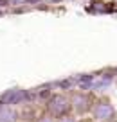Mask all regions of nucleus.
Segmentation results:
<instances>
[{
	"label": "nucleus",
	"instance_id": "7ed1b4c3",
	"mask_svg": "<svg viewBox=\"0 0 117 122\" xmlns=\"http://www.w3.org/2000/svg\"><path fill=\"white\" fill-rule=\"evenodd\" d=\"M112 113H113V110L108 106V104H101V106L97 108V111H95V115H97L99 118H103V117H112Z\"/></svg>",
	"mask_w": 117,
	"mask_h": 122
},
{
	"label": "nucleus",
	"instance_id": "f257e3e1",
	"mask_svg": "<svg viewBox=\"0 0 117 122\" xmlns=\"http://www.w3.org/2000/svg\"><path fill=\"white\" fill-rule=\"evenodd\" d=\"M50 110L54 111V113H63V111H67L68 110V106H67V101L65 99H61V97H54L52 99V102H50Z\"/></svg>",
	"mask_w": 117,
	"mask_h": 122
},
{
	"label": "nucleus",
	"instance_id": "f03ea898",
	"mask_svg": "<svg viewBox=\"0 0 117 122\" xmlns=\"http://www.w3.org/2000/svg\"><path fill=\"white\" fill-rule=\"evenodd\" d=\"M13 120H15L13 111L6 106H0V122H13Z\"/></svg>",
	"mask_w": 117,
	"mask_h": 122
},
{
	"label": "nucleus",
	"instance_id": "20e7f679",
	"mask_svg": "<svg viewBox=\"0 0 117 122\" xmlns=\"http://www.w3.org/2000/svg\"><path fill=\"white\" fill-rule=\"evenodd\" d=\"M63 122H72V120H63Z\"/></svg>",
	"mask_w": 117,
	"mask_h": 122
}]
</instances>
